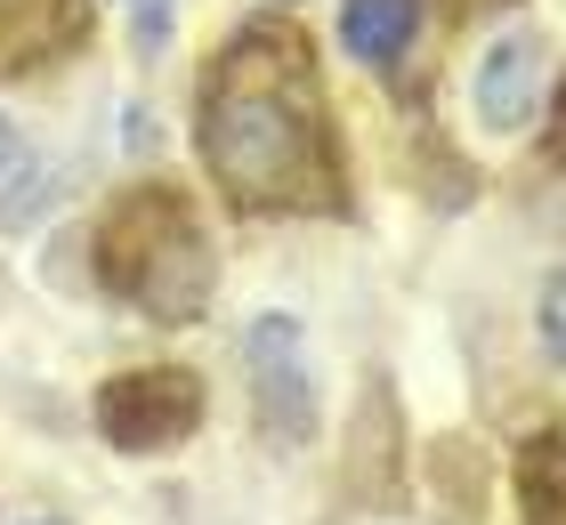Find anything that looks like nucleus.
I'll list each match as a JSON object with an SVG mask.
<instances>
[{
	"mask_svg": "<svg viewBox=\"0 0 566 525\" xmlns=\"http://www.w3.org/2000/svg\"><path fill=\"white\" fill-rule=\"evenodd\" d=\"M24 525H65V517H24Z\"/></svg>",
	"mask_w": 566,
	"mask_h": 525,
	"instance_id": "obj_12",
	"label": "nucleus"
},
{
	"mask_svg": "<svg viewBox=\"0 0 566 525\" xmlns=\"http://www.w3.org/2000/svg\"><path fill=\"white\" fill-rule=\"evenodd\" d=\"M202 412H211V388H202L195 364H130V372H106L97 397H90L97 437L122 461H154V453L195 444Z\"/></svg>",
	"mask_w": 566,
	"mask_h": 525,
	"instance_id": "obj_3",
	"label": "nucleus"
},
{
	"mask_svg": "<svg viewBox=\"0 0 566 525\" xmlns=\"http://www.w3.org/2000/svg\"><path fill=\"white\" fill-rule=\"evenodd\" d=\"M534 339H543V356L566 372V267L543 283V300H534Z\"/></svg>",
	"mask_w": 566,
	"mask_h": 525,
	"instance_id": "obj_8",
	"label": "nucleus"
},
{
	"mask_svg": "<svg viewBox=\"0 0 566 525\" xmlns=\"http://www.w3.org/2000/svg\"><path fill=\"white\" fill-rule=\"evenodd\" d=\"M195 146L235 210L316 202L340 170H332L324 105L307 90V41L275 33V24H251L227 41L195 97Z\"/></svg>",
	"mask_w": 566,
	"mask_h": 525,
	"instance_id": "obj_1",
	"label": "nucleus"
},
{
	"mask_svg": "<svg viewBox=\"0 0 566 525\" xmlns=\"http://www.w3.org/2000/svg\"><path fill=\"white\" fill-rule=\"evenodd\" d=\"M421 41V0H340V49L356 65L389 73Z\"/></svg>",
	"mask_w": 566,
	"mask_h": 525,
	"instance_id": "obj_7",
	"label": "nucleus"
},
{
	"mask_svg": "<svg viewBox=\"0 0 566 525\" xmlns=\"http://www.w3.org/2000/svg\"><path fill=\"white\" fill-rule=\"evenodd\" d=\"M90 33V0H0V82L57 65V49Z\"/></svg>",
	"mask_w": 566,
	"mask_h": 525,
	"instance_id": "obj_6",
	"label": "nucleus"
},
{
	"mask_svg": "<svg viewBox=\"0 0 566 525\" xmlns=\"http://www.w3.org/2000/svg\"><path fill=\"white\" fill-rule=\"evenodd\" d=\"M534 493H558V502H566V429L551 437V453L534 461Z\"/></svg>",
	"mask_w": 566,
	"mask_h": 525,
	"instance_id": "obj_10",
	"label": "nucleus"
},
{
	"mask_svg": "<svg viewBox=\"0 0 566 525\" xmlns=\"http://www.w3.org/2000/svg\"><path fill=\"white\" fill-rule=\"evenodd\" d=\"M275 9H292V0H275Z\"/></svg>",
	"mask_w": 566,
	"mask_h": 525,
	"instance_id": "obj_13",
	"label": "nucleus"
},
{
	"mask_svg": "<svg viewBox=\"0 0 566 525\" xmlns=\"http://www.w3.org/2000/svg\"><path fill=\"white\" fill-rule=\"evenodd\" d=\"M90 275H97L106 300H122L130 315H146V324L178 332V324H202V315H211L219 251H211V234H202L187 187L138 178V187L97 202V219H90Z\"/></svg>",
	"mask_w": 566,
	"mask_h": 525,
	"instance_id": "obj_2",
	"label": "nucleus"
},
{
	"mask_svg": "<svg viewBox=\"0 0 566 525\" xmlns=\"http://www.w3.org/2000/svg\"><path fill=\"white\" fill-rule=\"evenodd\" d=\"M24 154H33V146H24V129H17L9 114H0V187H9V178L24 170Z\"/></svg>",
	"mask_w": 566,
	"mask_h": 525,
	"instance_id": "obj_11",
	"label": "nucleus"
},
{
	"mask_svg": "<svg viewBox=\"0 0 566 525\" xmlns=\"http://www.w3.org/2000/svg\"><path fill=\"white\" fill-rule=\"evenodd\" d=\"M543 90H551V49H543V33H502V41L478 57V82H470L478 129H494V138H518V129H534V105H543Z\"/></svg>",
	"mask_w": 566,
	"mask_h": 525,
	"instance_id": "obj_5",
	"label": "nucleus"
},
{
	"mask_svg": "<svg viewBox=\"0 0 566 525\" xmlns=\"http://www.w3.org/2000/svg\"><path fill=\"white\" fill-rule=\"evenodd\" d=\"M170 24H178V0H130V49L154 65L163 57V41H170Z\"/></svg>",
	"mask_w": 566,
	"mask_h": 525,
	"instance_id": "obj_9",
	"label": "nucleus"
},
{
	"mask_svg": "<svg viewBox=\"0 0 566 525\" xmlns=\"http://www.w3.org/2000/svg\"><path fill=\"white\" fill-rule=\"evenodd\" d=\"M243 372H251V412L275 453L316 437V364H307V324L283 307H260L243 324Z\"/></svg>",
	"mask_w": 566,
	"mask_h": 525,
	"instance_id": "obj_4",
	"label": "nucleus"
}]
</instances>
